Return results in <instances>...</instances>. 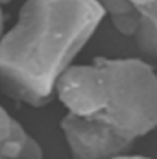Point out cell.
I'll list each match as a JSON object with an SVG mask.
<instances>
[{"instance_id": "cell-1", "label": "cell", "mask_w": 157, "mask_h": 159, "mask_svg": "<svg viewBox=\"0 0 157 159\" xmlns=\"http://www.w3.org/2000/svg\"><path fill=\"white\" fill-rule=\"evenodd\" d=\"M55 98L74 159H116L157 127V71L136 57H97L72 65L59 80Z\"/></svg>"}, {"instance_id": "cell-2", "label": "cell", "mask_w": 157, "mask_h": 159, "mask_svg": "<svg viewBox=\"0 0 157 159\" xmlns=\"http://www.w3.org/2000/svg\"><path fill=\"white\" fill-rule=\"evenodd\" d=\"M103 19L97 0H26L0 39V90L34 108L50 104Z\"/></svg>"}, {"instance_id": "cell-3", "label": "cell", "mask_w": 157, "mask_h": 159, "mask_svg": "<svg viewBox=\"0 0 157 159\" xmlns=\"http://www.w3.org/2000/svg\"><path fill=\"white\" fill-rule=\"evenodd\" d=\"M112 22L114 28L126 37H134L137 26L140 23V11L133 5L131 0H97Z\"/></svg>"}, {"instance_id": "cell-4", "label": "cell", "mask_w": 157, "mask_h": 159, "mask_svg": "<svg viewBox=\"0 0 157 159\" xmlns=\"http://www.w3.org/2000/svg\"><path fill=\"white\" fill-rule=\"evenodd\" d=\"M0 159H43L40 144L23 130L19 136L0 145Z\"/></svg>"}, {"instance_id": "cell-5", "label": "cell", "mask_w": 157, "mask_h": 159, "mask_svg": "<svg viewBox=\"0 0 157 159\" xmlns=\"http://www.w3.org/2000/svg\"><path fill=\"white\" fill-rule=\"evenodd\" d=\"M134 39L140 51L151 57L157 65V12L142 14Z\"/></svg>"}, {"instance_id": "cell-6", "label": "cell", "mask_w": 157, "mask_h": 159, "mask_svg": "<svg viewBox=\"0 0 157 159\" xmlns=\"http://www.w3.org/2000/svg\"><path fill=\"white\" fill-rule=\"evenodd\" d=\"M23 130H25V127L17 119H14L5 110V107L0 105V145H5L11 139H14Z\"/></svg>"}, {"instance_id": "cell-7", "label": "cell", "mask_w": 157, "mask_h": 159, "mask_svg": "<svg viewBox=\"0 0 157 159\" xmlns=\"http://www.w3.org/2000/svg\"><path fill=\"white\" fill-rule=\"evenodd\" d=\"M131 2L140 11V14L157 12V0H131Z\"/></svg>"}, {"instance_id": "cell-8", "label": "cell", "mask_w": 157, "mask_h": 159, "mask_svg": "<svg viewBox=\"0 0 157 159\" xmlns=\"http://www.w3.org/2000/svg\"><path fill=\"white\" fill-rule=\"evenodd\" d=\"M116 159H151V158H148L145 155H131V153H126V155H122V156H119V158H116Z\"/></svg>"}, {"instance_id": "cell-9", "label": "cell", "mask_w": 157, "mask_h": 159, "mask_svg": "<svg viewBox=\"0 0 157 159\" xmlns=\"http://www.w3.org/2000/svg\"><path fill=\"white\" fill-rule=\"evenodd\" d=\"M2 8L3 6H0V39H2V36L5 33V14H3V9Z\"/></svg>"}, {"instance_id": "cell-10", "label": "cell", "mask_w": 157, "mask_h": 159, "mask_svg": "<svg viewBox=\"0 0 157 159\" xmlns=\"http://www.w3.org/2000/svg\"><path fill=\"white\" fill-rule=\"evenodd\" d=\"M12 0H0V6H5V5H9Z\"/></svg>"}]
</instances>
